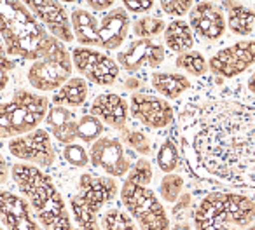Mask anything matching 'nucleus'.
Here are the masks:
<instances>
[{"mask_svg": "<svg viewBox=\"0 0 255 230\" xmlns=\"http://www.w3.org/2000/svg\"><path fill=\"white\" fill-rule=\"evenodd\" d=\"M7 150L18 160L32 164L40 169L53 166L54 159H56V152H54L53 142H51V133L40 128L28 135L9 140Z\"/></svg>", "mask_w": 255, "mask_h": 230, "instance_id": "nucleus-10", "label": "nucleus"}, {"mask_svg": "<svg viewBox=\"0 0 255 230\" xmlns=\"http://www.w3.org/2000/svg\"><path fill=\"white\" fill-rule=\"evenodd\" d=\"M44 122H46V126H47V131H49L60 143H63V145L75 143L79 117L70 108L51 105L49 113H47V117Z\"/></svg>", "mask_w": 255, "mask_h": 230, "instance_id": "nucleus-20", "label": "nucleus"}, {"mask_svg": "<svg viewBox=\"0 0 255 230\" xmlns=\"http://www.w3.org/2000/svg\"><path fill=\"white\" fill-rule=\"evenodd\" d=\"M123 5L128 12L142 14V12H147L154 7V2H150V0H140V2H135V0H126V2H123Z\"/></svg>", "mask_w": 255, "mask_h": 230, "instance_id": "nucleus-36", "label": "nucleus"}, {"mask_svg": "<svg viewBox=\"0 0 255 230\" xmlns=\"http://www.w3.org/2000/svg\"><path fill=\"white\" fill-rule=\"evenodd\" d=\"M72 70H74L72 53H68L61 40L53 37L46 56L30 65L26 72V80L35 91L56 92L72 78Z\"/></svg>", "mask_w": 255, "mask_h": 230, "instance_id": "nucleus-8", "label": "nucleus"}, {"mask_svg": "<svg viewBox=\"0 0 255 230\" xmlns=\"http://www.w3.org/2000/svg\"><path fill=\"white\" fill-rule=\"evenodd\" d=\"M184 185L185 180L182 174L177 173H168L163 176V180L159 181V197L161 201L168 202L173 206L178 201L182 194H184Z\"/></svg>", "mask_w": 255, "mask_h": 230, "instance_id": "nucleus-29", "label": "nucleus"}, {"mask_svg": "<svg viewBox=\"0 0 255 230\" xmlns=\"http://www.w3.org/2000/svg\"><path fill=\"white\" fill-rule=\"evenodd\" d=\"M70 19L79 47H100V23L91 12L86 9H74Z\"/></svg>", "mask_w": 255, "mask_h": 230, "instance_id": "nucleus-21", "label": "nucleus"}, {"mask_svg": "<svg viewBox=\"0 0 255 230\" xmlns=\"http://www.w3.org/2000/svg\"><path fill=\"white\" fill-rule=\"evenodd\" d=\"M0 19L5 54L25 61H39L46 56L53 35H47L44 25L26 4L16 0L2 2Z\"/></svg>", "mask_w": 255, "mask_h": 230, "instance_id": "nucleus-3", "label": "nucleus"}, {"mask_svg": "<svg viewBox=\"0 0 255 230\" xmlns=\"http://www.w3.org/2000/svg\"><path fill=\"white\" fill-rule=\"evenodd\" d=\"M191 202H192V195L189 192H184L178 197V201L171 206V216L175 220H178V222H182V218H185V215H187V209L191 206Z\"/></svg>", "mask_w": 255, "mask_h": 230, "instance_id": "nucleus-35", "label": "nucleus"}, {"mask_svg": "<svg viewBox=\"0 0 255 230\" xmlns=\"http://www.w3.org/2000/svg\"><path fill=\"white\" fill-rule=\"evenodd\" d=\"M227 5V26L234 35H252L255 30V11L243 4Z\"/></svg>", "mask_w": 255, "mask_h": 230, "instance_id": "nucleus-25", "label": "nucleus"}, {"mask_svg": "<svg viewBox=\"0 0 255 230\" xmlns=\"http://www.w3.org/2000/svg\"><path fill=\"white\" fill-rule=\"evenodd\" d=\"M89 160L96 169L103 171L107 176L112 178L126 176L135 164L126 153L123 142L109 135L102 136L98 142L93 143L89 150Z\"/></svg>", "mask_w": 255, "mask_h": 230, "instance_id": "nucleus-12", "label": "nucleus"}, {"mask_svg": "<svg viewBox=\"0 0 255 230\" xmlns=\"http://www.w3.org/2000/svg\"><path fill=\"white\" fill-rule=\"evenodd\" d=\"M74 67L86 80L102 87L114 85L119 78V65L107 53L93 47H75L72 49Z\"/></svg>", "mask_w": 255, "mask_h": 230, "instance_id": "nucleus-9", "label": "nucleus"}, {"mask_svg": "<svg viewBox=\"0 0 255 230\" xmlns=\"http://www.w3.org/2000/svg\"><path fill=\"white\" fill-rule=\"evenodd\" d=\"M129 113L149 129H166L177 121L175 108L168 99L147 92H133L129 98Z\"/></svg>", "mask_w": 255, "mask_h": 230, "instance_id": "nucleus-13", "label": "nucleus"}, {"mask_svg": "<svg viewBox=\"0 0 255 230\" xmlns=\"http://www.w3.org/2000/svg\"><path fill=\"white\" fill-rule=\"evenodd\" d=\"M210 72L220 78H234L255 65V39L240 40L219 49L208 60Z\"/></svg>", "mask_w": 255, "mask_h": 230, "instance_id": "nucleus-11", "label": "nucleus"}, {"mask_svg": "<svg viewBox=\"0 0 255 230\" xmlns=\"http://www.w3.org/2000/svg\"><path fill=\"white\" fill-rule=\"evenodd\" d=\"M159 5L161 11L171 18H180V16L191 12V9L194 7L191 0H163V2H159Z\"/></svg>", "mask_w": 255, "mask_h": 230, "instance_id": "nucleus-34", "label": "nucleus"}, {"mask_svg": "<svg viewBox=\"0 0 255 230\" xmlns=\"http://www.w3.org/2000/svg\"><path fill=\"white\" fill-rule=\"evenodd\" d=\"M175 67L178 70L185 72L187 75L192 77H205L210 70V65L206 61V58L203 56L199 51H187V53H182L175 58Z\"/></svg>", "mask_w": 255, "mask_h": 230, "instance_id": "nucleus-26", "label": "nucleus"}, {"mask_svg": "<svg viewBox=\"0 0 255 230\" xmlns=\"http://www.w3.org/2000/svg\"><path fill=\"white\" fill-rule=\"evenodd\" d=\"M25 4L30 9V12L42 23L44 28L49 30V33L54 39L67 44L75 39L74 28H72V19L61 2H54V0H28Z\"/></svg>", "mask_w": 255, "mask_h": 230, "instance_id": "nucleus-15", "label": "nucleus"}, {"mask_svg": "<svg viewBox=\"0 0 255 230\" xmlns=\"http://www.w3.org/2000/svg\"><path fill=\"white\" fill-rule=\"evenodd\" d=\"M4 230H5V229H4Z\"/></svg>", "mask_w": 255, "mask_h": 230, "instance_id": "nucleus-43", "label": "nucleus"}, {"mask_svg": "<svg viewBox=\"0 0 255 230\" xmlns=\"http://www.w3.org/2000/svg\"><path fill=\"white\" fill-rule=\"evenodd\" d=\"M171 230H194V229L189 225V222H177L171 227Z\"/></svg>", "mask_w": 255, "mask_h": 230, "instance_id": "nucleus-38", "label": "nucleus"}, {"mask_svg": "<svg viewBox=\"0 0 255 230\" xmlns=\"http://www.w3.org/2000/svg\"><path fill=\"white\" fill-rule=\"evenodd\" d=\"M156 164L163 173H175L180 166V150L175 142V138H166L161 143L159 150L156 153Z\"/></svg>", "mask_w": 255, "mask_h": 230, "instance_id": "nucleus-28", "label": "nucleus"}, {"mask_svg": "<svg viewBox=\"0 0 255 230\" xmlns=\"http://www.w3.org/2000/svg\"><path fill=\"white\" fill-rule=\"evenodd\" d=\"M61 157L67 164H70L75 169H82V167L88 166L91 160H89V153L86 150L84 145L81 143H70V145H65L61 150Z\"/></svg>", "mask_w": 255, "mask_h": 230, "instance_id": "nucleus-32", "label": "nucleus"}, {"mask_svg": "<svg viewBox=\"0 0 255 230\" xmlns=\"http://www.w3.org/2000/svg\"><path fill=\"white\" fill-rule=\"evenodd\" d=\"M51 103L44 94L26 89H16L11 99L2 103V138L12 140L39 129L46 121Z\"/></svg>", "mask_w": 255, "mask_h": 230, "instance_id": "nucleus-7", "label": "nucleus"}, {"mask_svg": "<svg viewBox=\"0 0 255 230\" xmlns=\"http://www.w3.org/2000/svg\"><path fill=\"white\" fill-rule=\"evenodd\" d=\"M152 178L154 171L149 160L145 157L135 160L121 185V202L140 230H171L170 216L157 194L150 188Z\"/></svg>", "mask_w": 255, "mask_h": 230, "instance_id": "nucleus-4", "label": "nucleus"}, {"mask_svg": "<svg viewBox=\"0 0 255 230\" xmlns=\"http://www.w3.org/2000/svg\"><path fill=\"white\" fill-rule=\"evenodd\" d=\"M105 124L91 113H86V115L79 117L77 138L86 145H93L95 142H98L102 136H105Z\"/></svg>", "mask_w": 255, "mask_h": 230, "instance_id": "nucleus-27", "label": "nucleus"}, {"mask_svg": "<svg viewBox=\"0 0 255 230\" xmlns=\"http://www.w3.org/2000/svg\"><path fill=\"white\" fill-rule=\"evenodd\" d=\"M180 150L192 178L255 190V94L203 87L182 103Z\"/></svg>", "mask_w": 255, "mask_h": 230, "instance_id": "nucleus-1", "label": "nucleus"}, {"mask_svg": "<svg viewBox=\"0 0 255 230\" xmlns=\"http://www.w3.org/2000/svg\"><path fill=\"white\" fill-rule=\"evenodd\" d=\"M89 94V85L84 77H72L67 84H63L56 92L53 94L51 101L58 106H70V108H77L82 106L88 99Z\"/></svg>", "mask_w": 255, "mask_h": 230, "instance_id": "nucleus-23", "label": "nucleus"}, {"mask_svg": "<svg viewBox=\"0 0 255 230\" xmlns=\"http://www.w3.org/2000/svg\"><path fill=\"white\" fill-rule=\"evenodd\" d=\"M189 25L192 33L201 40L215 42L222 39L227 30V19L224 18L222 11L213 2H198L189 12Z\"/></svg>", "mask_w": 255, "mask_h": 230, "instance_id": "nucleus-17", "label": "nucleus"}, {"mask_svg": "<svg viewBox=\"0 0 255 230\" xmlns=\"http://www.w3.org/2000/svg\"><path fill=\"white\" fill-rule=\"evenodd\" d=\"M129 32V16L124 7H114L100 19V47L116 51L123 46Z\"/></svg>", "mask_w": 255, "mask_h": 230, "instance_id": "nucleus-19", "label": "nucleus"}, {"mask_svg": "<svg viewBox=\"0 0 255 230\" xmlns=\"http://www.w3.org/2000/svg\"><path fill=\"white\" fill-rule=\"evenodd\" d=\"M163 35L166 47L177 54L187 53L194 47V33H192L191 25L184 19H173L168 23Z\"/></svg>", "mask_w": 255, "mask_h": 230, "instance_id": "nucleus-24", "label": "nucleus"}, {"mask_svg": "<svg viewBox=\"0 0 255 230\" xmlns=\"http://www.w3.org/2000/svg\"><path fill=\"white\" fill-rule=\"evenodd\" d=\"M117 192H121V187L116 178L82 173L77 180V192L68 201L75 225L81 230H103L98 223L100 211L116 199Z\"/></svg>", "mask_w": 255, "mask_h": 230, "instance_id": "nucleus-6", "label": "nucleus"}, {"mask_svg": "<svg viewBox=\"0 0 255 230\" xmlns=\"http://www.w3.org/2000/svg\"><path fill=\"white\" fill-rule=\"evenodd\" d=\"M102 229L103 230H140L138 225L135 223V220L119 208L109 209L102 216Z\"/></svg>", "mask_w": 255, "mask_h": 230, "instance_id": "nucleus-30", "label": "nucleus"}, {"mask_svg": "<svg viewBox=\"0 0 255 230\" xmlns=\"http://www.w3.org/2000/svg\"><path fill=\"white\" fill-rule=\"evenodd\" d=\"M166 58V49L152 39H136L126 49L117 53V65L128 74H136L142 68H157Z\"/></svg>", "mask_w": 255, "mask_h": 230, "instance_id": "nucleus-14", "label": "nucleus"}, {"mask_svg": "<svg viewBox=\"0 0 255 230\" xmlns=\"http://www.w3.org/2000/svg\"><path fill=\"white\" fill-rule=\"evenodd\" d=\"M254 222L255 202L238 192H210L194 209V230H245Z\"/></svg>", "mask_w": 255, "mask_h": 230, "instance_id": "nucleus-5", "label": "nucleus"}, {"mask_svg": "<svg viewBox=\"0 0 255 230\" xmlns=\"http://www.w3.org/2000/svg\"><path fill=\"white\" fill-rule=\"evenodd\" d=\"M0 213L5 230H44L30 202L5 188L0 194Z\"/></svg>", "mask_w": 255, "mask_h": 230, "instance_id": "nucleus-16", "label": "nucleus"}, {"mask_svg": "<svg viewBox=\"0 0 255 230\" xmlns=\"http://www.w3.org/2000/svg\"><path fill=\"white\" fill-rule=\"evenodd\" d=\"M89 113L116 131H126L128 117H129V101H126L117 92H103L93 99Z\"/></svg>", "mask_w": 255, "mask_h": 230, "instance_id": "nucleus-18", "label": "nucleus"}, {"mask_svg": "<svg viewBox=\"0 0 255 230\" xmlns=\"http://www.w3.org/2000/svg\"><path fill=\"white\" fill-rule=\"evenodd\" d=\"M150 85L159 96L166 99H178L184 92L191 89V80L184 74L156 72L150 75Z\"/></svg>", "mask_w": 255, "mask_h": 230, "instance_id": "nucleus-22", "label": "nucleus"}, {"mask_svg": "<svg viewBox=\"0 0 255 230\" xmlns=\"http://www.w3.org/2000/svg\"><path fill=\"white\" fill-rule=\"evenodd\" d=\"M245 230H255V222H254V223H252V225H250V227H247V229H245Z\"/></svg>", "mask_w": 255, "mask_h": 230, "instance_id": "nucleus-42", "label": "nucleus"}, {"mask_svg": "<svg viewBox=\"0 0 255 230\" xmlns=\"http://www.w3.org/2000/svg\"><path fill=\"white\" fill-rule=\"evenodd\" d=\"M7 180V173H5V160H2V183H5Z\"/></svg>", "mask_w": 255, "mask_h": 230, "instance_id": "nucleus-41", "label": "nucleus"}, {"mask_svg": "<svg viewBox=\"0 0 255 230\" xmlns=\"http://www.w3.org/2000/svg\"><path fill=\"white\" fill-rule=\"evenodd\" d=\"M247 87H248V91H250L252 94H255V72L250 75V77H248V80H247Z\"/></svg>", "mask_w": 255, "mask_h": 230, "instance_id": "nucleus-39", "label": "nucleus"}, {"mask_svg": "<svg viewBox=\"0 0 255 230\" xmlns=\"http://www.w3.org/2000/svg\"><path fill=\"white\" fill-rule=\"evenodd\" d=\"M164 30H166V23L154 16H142L135 19L131 26L133 35H136L138 39H154L159 33H164Z\"/></svg>", "mask_w": 255, "mask_h": 230, "instance_id": "nucleus-31", "label": "nucleus"}, {"mask_svg": "<svg viewBox=\"0 0 255 230\" xmlns=\"http://www.w3.org/2000/svg\"><path fill=\"white\" fill-rule=\"evenodd\" d=\"M11 176L44 230H81L53 178L40 167L18 162L11 167Z\"/></svg>", "mask_w": 255, "mask_h": 230, "instance_id": "nucleus-2", "label": "nucleus"}, {"mask_svg": "<svg viewBox=\"0 0 255 230\" xmlns=\"http://www.w3.org/2000/svg\"><path fill=\"white\" fill-rule=\"evenodd\" d=\"M114 5L112 0H105V2H88V7L95 9V11H107V9H110Z\"/></svg>", "mask_w": 255, "mask_h": 230, "instance_id": "nucleus-37", "label": "nucleus"}, {"mask_svg": "<svg viewBox=\"0 0 255 230\" xmlns=\"http://www.w3.org/2000/svg\"><path fill=\"white\" fill-rule=\"evenodd\" d=\"M126 87H128V89H136V87H138V82H136L135 78L131 77L129 80L126 82Z\"/></svg>", "mask_w": 255, "mask_h": 230, "instance_id": "nucleus-40", "label": "nucleus"}, {"mask_svg": "<svg viewBox=\"0 0 255 230\" xmlns=\"http://www.w3.org/2000/svg\"><path fill=\"white\" fill-rule=\"evenodd\" d=\"M123 142L143 157L152 153L150 140L145 136V133L138 131V129H126V131H123Z\"/></svg>", "mask_w": 255, "mask_h": 230, "instance_id": "nucleus-33", "label": "nucleus"}]
</instances>
